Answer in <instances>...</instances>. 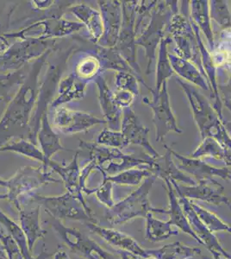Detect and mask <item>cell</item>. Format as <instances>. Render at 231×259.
Masks as SVG:
<instances>
[{
  "instance_id": "1",
  "label": "cell",
  "mask_w": 231,
  "mask_h": 259,
  "mask_svg": "<svg viewBox=\"0 0 231 259\" xmlns=\"http://www.w3.org/2000/svg\"><path fill=\"white\" fill-rule=\"evenodd\" d=\"M56 47L30 64L29 73L0 118V148L15 139H30L32 118L41 83V73Z\"/></svg>"
},
{
  "instance_id": "2",
  "label": "cell",
  "mask_w": 231,
  "mask_h": 259,
  "mask_svg": "<svg viewBox=\"0 0 231 259\" xmlns=\"http://www.w3.org/2000/svg\"><path fill=\"white\" fill-rule=\"evenodd\" d=\"M79 147L88 150L89 158L96 164V171L102 176H114L129 168L151 167L155 158L149 154H125L114 148L106 147L93 142L79 139ZM157 158V157H156Z\"/></svg>"
},
{
  "instance_id": "3",
  "label": "cell",
  "mask_w": 231,
  "mask_h": 259,
  "mask_svg": "<svg viewBox=\"0 0 231 259\" xmlns=\"http://www.w3.org/2000/svg\"><path fill=\"white\" fill-rule=\"evenodd\" d=\"M177 13H179L178 1H158L151 12L149 24L136 36L135 44L145 50V56L148 62L147 74H152L153 71L155 70L154 63L156 59L157 47L165 36L164 34L167 30L170 20Z\"/></svg>"
},
{
  "instance_id": "4",
  "label": "cell",
  "mask_w": 231,
  "mask_h": 259,
  "mask_svg": "<svg viewBox=\"0 0 231 259\" xmlns=\"http://www.w3.org/2000/svg\"><path fill=\"white\" fill-rule=\"evenodd\" d=\"M73 52H76V49L74 47L64 50L62 53L60 52L58 56H56L57 60L53 63H49L47 70L41 79L38 96L35 102L32 118L30 121L29 141L35 145H38L36 136L40 128L41 118L46 112H49L50 105L54 100V95L56 94L59 83L62 80V74L64 72L67 62L70 59L71 55Z\"/></svg>"
},
{
  "instance_id": "5",
  "label": "cell",
  "mask_w": 231,
  "mask_h": 259,
  "mask_svg": "<svg viewBox=\"0 0 231 259\" xmlns=\"http://www.w3.org/2000/svg\"><path fill=\"white\" fill-rule=\"evenodd\" d=\"M156 180L157 177L154 175L148 177L136 190L107 208L105 213L106 221L111 225L125 224L136 218L145 219L150 212L154 213L155 207L150 203V193Z\"/></svg>"
},
{
  "instance_id": "6",
  "label": "cell",
  "mask_w": 231,
  "mask_h": 259,
  "mask_svg": "<svg viewBox=\"0 0 231 259\" xmlns=\"http://www.w3.org/2000/svg\"><path fill=\"white\" fill-rule=\"evenodd\" d=\"M85 26L79 22L68 21L62 18V14L54 12L41 20L29 24L22 30L6 33V38H17L19 41H48L64 38L83 30Z\"/></svg>"
},
{
  "instance_id": "7",
  "label": "cell",
  "mask_w": 231,
  "mask_h": 259,
  "mask_svg": "<svg viewBox=\"0 0 231 259\" xmlns=\"http://www.w3.org/2000/svg\"><path fill=\"white\" fill-rule=\"evenodd\" d=\"M48 168L42 164L19 168L13 177L6 180L7 200L12 203H17L30 197L43 185L62 183V180L53 177V171H49Z\"/></svg>"
},
{
  "instance_id": "8",
  "label": "cell",
  "mask_w": 231,
  "mask_h": 259,
  "mask_svg": "<svg viewBox=\"0 0 231 259\" xmlns=\"http://www.w3.org/2000/svg\"><path fill=\"white\" fill-rule=\"evenodd\" d=\"M24 201L38 204L50 217L59 221L70 220L84 222L85 224L88 222H97L93 216L91 208L85 206L69 192L58 196H43L35 193L26 200L19 202Z\"/></svg>"
},
{
  "instance_id": "9",
  "label": "cell",
  "mask_w": 231,
  "mask_h": 259,
  "mask_svg": "<svg viewBox=\"0 0 231 259\" xmlns=\"http://www.w3.org/2000/svg\"><path fill=\"white\" fill-rule=\"evenodd\" d=\"M48 223L55 230L59 238L69 248V250L80 257L85 259H121L118 254L109 252L81 231L65 226L62 221L50 217Z\"/></svg>"
},
{
  "instance_id": "10",
  "label": "cell",
  "mask_w": 231,
  "mask_h": 259,
  "mask_svg": "<svg viewBox=\"0 0 231 259\" xmlns=\"http://www.w3.org/2000/svg\"><path fill=\"white\" fill-rule=\"evenodd\" d=\"M137 4L138 1H122L123 20H122L119 38L114 48L134 70L139 80V82L145 85L150 91L151 89L147 85L145 80L142 76V70L136 60L137 59L136 58L137 45L135 44L136 32H135V9H136Z\"/></svg>"
},
{
  "instance_id": "11",
  "label": "cell",
  "mask_w": 231,
  "mask_h": 259,
  "mask_svg": "<svg viewBox=\"0 0 231 259\" xmlns=\"http://www.w3.org/2000/svg\"><path fill=\"white\" fill-rule=\"evenodd\" d=\"M166 31H168L170 36L175 42L174 55L194 63L205 77L199 44L190 19L186 18L181 13H177L170 20Z\"/></svg>"
},
{
  "instance_id": "12",
  "label": "cell",
  "mask_w": 231,
  "mask_h": 259,
  "mask_svg": "<svg viewBox=\"0 0 231 259\" xmlns=\"http://www.w3.org/2000/svg\"><path fill=\"white\" fill-rule=\"evenodd\" d=\"M152 94V100L144 98L143 103L150 107L153 112V123L155 126V141L163 142L167 134L183 133L177 124V119L173 113L170 96L167 89V82L161 85L158 92L150 89Z\"/></svg>"
},
{
  "instance_id": "13",
  "label": "cell",
  "mask_w": 231,
  "mask_h": 259,
  "mask_svg": "<svg viewBox=\"0 0 231 259\" xmlns=\"http://www.w3.org/2000/svg\"><path fill=\"white\" fill-rule=\"evenodd\" d=\"M56 46V40L19 41L10 45L0 58V73L19 70Z\"/></svg>"
},
{
  "instance_id": "14",
  "label": "cell",
  "mask_w": 231,
  "mask_h": 259,
  "mask_svg": "<svg viewBox=\"0 0 231 259\" xmlns=\"http://www.w3.org/2000/svg\"><path fill=\"white\" fill-rule=\"evenodd\" d=\"M176 82L181 88L188 98L193 118L198 126L201 139H205L207 137L211 127L221 118L218 117L210 101L199 91L195 85L186 82L178 77L176 78Z\"/></svg>"
},
{
  "instance_id": "15",
  "label": "cell",
  "mask_w": 231,
  "mask_h": 259,
  "mask_svg": "<svg viewBox=\"0 0 231 259\" xmlns=\"http://www.w3.org/2000/svg\"><path fill=\"white\" fill-rule=\"evenodd\" d=\"M53 111L52 126L55 127L59 133L66 135L84 133L96 125L106 124L104 118L95 117L89 112L74 111L64 106L56 107Z\"/></svg>"
},
{
  "instance_id": "16",
  "label": "cell",
  "mask_w": 231,
  "mask_h": 259,
  "mask_svg": "<svg viewBox=\"0 0 231 259\" xmlns=\"http://www.w3.org/2000/svg\"><path fill=\"white\" fill-rule=\"evenodd\" d=\"M174 190L178 195V200L181 204L184 214L188 218L192 229L202 243V245L205 246V248L212 254V258H230L231 254L224 250L217 237L214 235V233L210 232V230L205 227V224L199 218V216L197 215L191 205V200L184 197V195L177 189H174Z\"/></svg>"
},
{
  "instance_id": "17",
  "label": "cell",
  "mask_w": 231,
  "mask_h": 259,
  "mask_svg": "<svg viewBox=\"0 0 231 259\" xmlns=\"http://www.w3.org/2000/svg\"><path fill=\"white\" fill-rule=\"evenodd\" d=\"M174 189L180 192L188 200H201L206 203L219 206L225 204L229 206V200L224 194V188L215 179L199 181L196 185H179L173 180L170 181Z\"/></svg>"
},
{
  "instance_id": "18",
  "label": "cell",
  "mask_w": 231,
  "mask_h": 259,
  "mask_svg": "<svg viewBox=\"0 0 231 259\" xmlns=\"http://www.w3.org/2000/svg\"><path fill=\"white\" fill-rule=\"evenodd\" d=\"M102 17L104 33L97 45L105 48H114L120 34L123 12L122 1H98Z\"/></svg>"
},
{
  "instance_id": "19",
  "label": "cell",
  "mask_w": 231,
  "mask_h": 259,
  "mask_svg": "<svg viewBox=\"0 0 231 259\" xmlns=\"http://www.w3.org/2000/svg\"><path fill=\"white\" fill-rule=\"evenodd\" d=\"M120 132L129 145H140L146 150L147 154L154 158L161 156L150 144V128L142 123L130 106L123 110Z\"/></svg>"
},
{
  "instance_id": "20",
  "label": "cell",
  "mask_w": 231,
  "mask_h": 259,
  "mask_svg": "<svg viewBox=\"0 0 231 259\" xmlns=\"http://www.w3.org/2000/svg\"><path fill=\"white\" fill-rule=\"evenodd\" d=\"M79 154V151H77L73 159L68 165L59 164L58 162L52 160L49 168H51L54 173H56L61 177V180L64 183L65 188L68 192L73 194L74 197L79 199L85 206L90 207L88 206L85 197L83 196V193L86 195H90L91 189H88L82 183L81 168L78 162Z\"/></svg>"
},
{
  "instance_id": "21",
  "label": "cell",
  "mask_w": 231,
  "mask_h": 259,
  "mask_svg": "<svg viewBox=\"0 0 231 259\" xmlns=\"http://www.w3.org/2000/svg\"><path fill=\"white\" fill-rule=\"evenodd\" d=\"M171 152L178 168L188 176L195 177L198 182L203 180L214 179V177H217L231 183V172L228 168L214 167L212 165L203 162L199 158L182 156L173 149H171Z\"/></svg>"
},
{
  "instance_id": "22",
  "label": "cell",
  "mask_w": 231,
  "mask_h": 259,
  "mask_svg": "<svg viewBox=\"0 0 231 259\" xmlns=\"http://www.w3.org/2000/svg\"><path fill=\"white\" fill-rule=\"evenodd\" d=\"M85 225L91 233L100 236V238L117 250L127 251L142 258L149 255L148 250L142 247L135 239L128 234L108 227H101L98 224V222H88Z\"/></svg>"
},
{
  "instance_id": "23",
  "label": "cell",
  "mask_w": 231,
  "mask_h": 259,
  "mask_svg": "<svg viewBox=\"0 0 231 259\" xmlns=\"http://www.w3.org/2000/svg\"><path fill=\"white\" fill-rule=\"evenodd\" d=\"M95 84L98 89V98L104 119L109 125V129L120 131L123 109L117 106L115 101L114 93L109 88L103 74L95 78Z\"/></svg>"
},
{
  "instance_id": "24",
  "label": "cell",
  "mask_w": 231,
  "mask_h": 259,
  "mask_svg": "<svg viewBox=\"0 0 231 259\" xmlns=\"http://www.w3.org/2000/svg\"><path fill=\"white\" fill-rule=\"evenodd\" d=\"M13 205L18 210L20 226L26 236L29 250L33 252L35 243L39 239H43L47 234V231L41 227L40 223L41 206L35 203V206L26 207L20 202Z\"/></svg>"
},
{
  "instance_id": "25",
  "label": "cell",
  "mask_w": 231,
  "mask_h": 259,
  "mask_svg": "<svg viewBox=\"0 0 231 259\" xmlns=\"http://www.w3.org/2000/svg\"><path fill=\"white\" fill-rule=\"evenodd\" d=\"M165 189L167 190V196H168V203L169 206L167 210L155 208V212L161 213V214H167L169 216L168 222L172 226H175L178 229L182 231L183 233H187L188 235L192 237L195 241L198 242L199 244L202 245V243L194 233L192 227H191L188 218L184 214V210L182 207L181 204L178 200V195L176 194L175 190L173 189L172 183L169 180H165Z\"/></svg>"
},
{
  "instance_id": "26",
  "label": "cell",
  "mask_w": 231,
  "mask_h": 259,
  "mask_svg": "<svg viewBox=\"0 0 231 259\" xmlns=\"http://www.w3.org/2000/svg\"><path fill=\"white\" fill-rule=\"evenodd\" d=\"M67 12L76 17L87 31L88 41L93 45H98L104 33L102 17L100 11H97L85 4L71 5L67 8Z\"/></svg>"
},
{
  "instance_id": "27",
  "label": "cell",
  "mask_w": 231,
  "mask_h": 259,
  "mask_svg": "<svg viewBox=\"0 0 231 259\" xmlns=\"http://www.w3.org/2000/svg\"><path fill=\"white\" fill-rule=\"evenodd\" d=\"M164 147L167 149V152L164 156L155 158L154 163L150 167L152 174L163 181L173 180L178 183H184L188 186L196 185L195 180L178 168L171 152V148L167 145H164Z\"/></svg>"
},
{
  "instance_id": "28",
  "label": "cell",
  "mask_w": 231,
  "mask_h": 259,
  "mask_svg": "<svg viewBox=\"0 0 231 259\" xmlns=\"http://www.w3.org/2000/svg\"><path fill=\"white\" fill-rule=\"evenodd\" d=\"M88 83L86 80H82L77 76L73 72L64 78H62L56 92V97L50 105L49 111L62 106V105L73 100L83 99L85 95Z\"/></svg>"
},
{
  "instance_id": "29",
  "label": "cell",
  "mask_w": 231,
  "mask_h": 259,
  "mask_svg": "<svg viewBox=\"0 0 231 259\" xmlns=\"http://www.w3.org/2000/svg\"><path fill=\"white\" fill-rule=\"evenodd\" d=\"M190 6V20L196 24L201 34L207 41L208 50L213 52L216 44L214 40L213 30L210 16V6L207 0H193L189 2Z\"/></svg>"
},
{
  "instance_id": "30",
  "label": "cell",
  "mask_w": 231,
  "mask_h": 259,
  "mask_svg": "<svg viewBox=\"0 0 231 259\" xmlns=\"http://www.w3.org/2000/svg\"><path fill=\"white\" fill-rule=\"evenodd\" d=\"M36 140L39 148L49 162L52 160V157L59 151L71 150H67L62 145L60 136L54 131V127L49 119V112H46L41 118Z\"/></svg>"
},
{
  "instance_id": "31",
  "label": "cell",
  "mask_w": 231,
  "mask_h": 259,
  "mask_svg": "<svg viewBox=\"0 0 231 259\" xmlns=\"http://www.w3.org/2000/svg\"><path fill=\"white\" fill-rule=\"evenodd\" d=\"M168 57L173 73H175L179 79L203 90H209L207 81L196 65L188 60L182 59L174 54L169 53Z\"/></svg>"
},
{
  "instance_id": "32",
  "label": "cell",
  "mask_w": 231,
  "mask_h": 259,
  "mask_svg": "<svg viewBox=\"0 0 231 259\" xmlns=\"http://www.w3.org/2000/svg\"><path fill=\"white\" fill-rule=\"evenodd\" d=\"M90 53L96 56L97 59L99 60L102 73L106 70H114L116 73L127 72L135 74L136 76L129 63L123 59V56L118 53V51L115 48L101 47L95 45V48L91 50Z\"/></svg>"
},
{
  "instance_id": "33",
  "label": "cell",
  "mask_w": 231,
  "mask_h": 259,
  "mask_svg": "<svg viewBox=\"0 0 231 259\" xmlns=\"http://www.w3.org/2000/svg\"><path fill=\"white\" fill-rule=\"evenodd\" d=\"M173 39L169 35L164 36L160 45H159L158 59L156 62V81H155V92H158L161 89V85L164 83H167L171 77L173 76V68L170 63L169 52L168 45L172 44Z\"/></svg>"
},
{
  "instance_id": "34",
  "label": "cell",
  "mask_w": 231,
  "mask_h": 259,
  "mask_svg": "<svg viewBox=\"0 0 231 259\" xmlns=\"http://www.w3.org/2000/svg\"><path fill=\"white\" fill-rule=\"evenodd\" d=\"M3 151H9V152H14V153L19 154L22 156H26L30 159L35 160L38 162H41V164L44 165L45 167L49 168L50 162L48 161L47 158L44 156L41 149L39 148L38 145H35L28 139H15L12 140L6 145H4L0 148V152Z\"/></svg>"
},
{
  "instance_id": "35",
  "label": "cell",
  "mask_w": 231,
  "mask_h": 259,
  "mask_svg": "<svg viewBox=\"0 0 231 259\" xmlns=\"http://www.w3.org/2000/svg\"><path fill=\"white\" fill-rule=\"evenodd\" d=\"M145 221V239L148 241L157 243L178 234V231L173 229V226L168 221L155 218L153 212L147 215Z\"/></svg>"
},
{
  "instance_id": "36",
  "label": "cell",
  "mask_w": 231,
  "mask_h": 259,
  "mask_svg": "<svg viewBox=\"0 0 231 259\" xmlns=\"http://www.w3.org/2000/svg\"><path fill=\"white\" fill-rule=\"evenodd\" d=\"M149 251L156 259H190L202 255L199 248L191 247L181 242H174Z\"/></svg>"
},
{
  "instance_id": "37",
  "label": "cell",
  "mask_w": 231,
  "mask_h": 259,
  "mask_svg": "<svg viewBox=\"0 0 231 259\" xmlns=\"http://www.w3.org/2000/svg\"><path fill=\"white\" fill-rule=\"evenodd\" d=\"M153 176L150 167H137L129 168L114 176H102L113 184L122 186H137L144 180Z\"/></svg>"
},
{
  "instance_id": "38",
  "label": "cell",
  "mask_w": 231,
  "mask_h": 259,
  "mask_svg": "<svg viewBox=\"0 0 231 259\" xmlns=\"http://www.w3.org/2000/svg\"><path fill=\"white\" fill-rule=\"evenodd\" d=\"M0 226H3L6 228L8 233L7 234H9L18 244L22 253L24 255V259L34 258L32 252L29 250L26 236L24 234L20 225L17 224L14 221H12V219L1 209H0Z\"/></svg>"
},
{
  "instance_id": "39",
  "label": "cell",
  "mask_w": 231,
  "mask_h": 259,
  "mask_svg": "<svg viewBox=\"0 0 231 259\" xmlns=\"http://www.w3.org/2000/svg\"><path fill=\"white\" fill-rule=\"evenodd\" d=\"M191 205L196 212L199 218L201 220L205 227L210 230L211 233H218V232H226L231 233V226L222 221L216 213L206 209L205 207L200 206L199 204L193 202L191 200Z\"/></svg>"
},
{
  "instance_id": "40",
  "label": "cell",
  "mask_w": 231,
  "mask_h": 259,
  "mask_svg": "<svg viewBox=\"0 0 231 259\" xmlns=\"http://www.w3.org/2000/svg\"><path fill=\"white\" fill-rule=\"evenodd\" d=\"M73 73L82 80L90 82L91 80H95L98 75L102 74V71L99 60L97 59L96 56L89 52L79 60Z\"/></svg>"
},
{
  "instance_id": "41",
  "label": "cell",
  "mask_w": 231,
  "mask_h": 259,
  "mask_svg": "<svg viewBox=\"0 0 231 259\" xmlns=\"http://www.w3.org/2000/svg\"><path fill=\"white\" fill-rule=\"evenodd\" d=\"M210 16L222 31L231 30V12L223 0L210 1Z\"/></svg>"
},
{
  "instance_id": "42",
  "label": "cell",
  "mask_w": 231,
  "mask_h": 259,
  "mask_svg": "<svg viewBox=\"0 0 231 259\" xmlns=\"http://www.w3.org/2000/svg\"><path fill=\"white\" fill-rule=\"evenodd\" d=\"M202 156L211 157L218 161H223L225 156L224 149L219 143L211 137L202 139V143L191 154L192 158H200Z\"/></svg>"
},
{
  "instance_id": "43",
  "label": "cell",
  "mask_w": 231,
  "mask_h": 259,
  "mask_svg": "<svg viewBox=\"0 0 231 259\" xmlns=\"http://www.w3.org/2000/svg\"><path fill=\"white\" fill-rule=\"evenodd\" d=\"M211 55L217 69L231 75V41L220 40Z\"/></svg>"
},
{
  "instance_id": "44",
  "label": "cell",
  "mask_w": 231,
  "mask_h": 259,
  "mask_svg": "<svg viewBox=\"0 0 231 259\" xmlns=\"http://www.w3.org/2000/svg\"><path fill=\"white\" fill-rule=\"evenodd\" d=\"M96 143L106 147L119 150H122L123 148L127 147L129 145L120 131H113L107 128L102 130L100 135L97 137Z\"/></svg>"
},
{
  "instance_id": "45",
  "label": "cell",
  "mask_w": 231,
  "mask_h": 259,
  "mask_svg": "<svg viewBox=\"0 0 231 259\" xmlns=\"http://www.w3.org/2000/svg\"><path fill=\"white\" fill-rule=\"evenodd\" d=\"M137 77L127 72H117L115 74V85L117 90L129 92L135 97L140 95Z\"/></svg>"
},
{
  "instance_id": "46",
  "label": "cell",
  "mask_w": 231,
  "mask_h": 259,
  "mask_svg": "<svg viewBox=\"0 0 231 259\" xmlns=\"http://www.w3.org/2000/svg\"><path fill=\"white\" fill-rule=\"evenodd\" d=\"M112 189L113 183L106 178H103L102 183L99 187L91 189V194H96L97 199L100 203L105 205L107 208H111L116 204L112 196Z\"/></svg>"
},
{
  "instance_id": "47",
  "label": "cell",
  "mask_w": 231,
  "mask_h": 259,
  "mask_svg": "<svg viewBox=\"0 0 231 259\" xmlns=\"http://www.w3.org/2000/svg\"><path fill=\"white\" fill-rule=\"evenodd\" d=\"M158 1H138L137 6L135 9V32L136 36L143 30V24L147 18L151 15L153 9L157 5Z\"/></svg>"
},
{
  "instance_id": "48",
  "label": "cell",
  "mask_w": 231,
  "mask_h": 259,
  "mask_svg": "<svg viewBox=\"0 0 231 259\" xmlns=\"http://www.w3.org/2000/svg\"><path fill=\"white\" fill-rule=\"evenodd\" d=\"M0 240L6 249L8 259H24V255L22 253L18 244L9 234L3 233V231L1 229V226H0Z\"/></svg>"
},
{
  "instance_id": "49",
  "label": "cell",
  "mask_w": 231,
  "mask_h": 259,
  "mask_svg": "<svg viewBox=\"0 0 231 259\" xmlns=\"http://www.w3.org/2000/svg\"><path fill=\"white\" fill-rule=\"evenodd\" d=\"M218 92L222 106H225L231 112V75L228 74L224 82L218 83Z\"/></svg>"
},
{
  "instance_id": "50",
  "label": "cell",
  "mask_w": 231,
  "mask_h": 259,
  "mask_svg": "<svg viewBox=\"0 0 231 259\" xmlns=\"http://www.w3.org/2000/svg\"><path fill=\"white\" fill-rule=\"evenodd\" d=\"M115 101L117 106L120 107L121 109H124L127 107H129L133 103V100L135 99V96L132 95L131 93L123 90H117L114 93Z\"/></svg>"
},
{
  "instance_id": "51",
  "label": "cell",
  "mask_w": 231,
  "mask_h": 259,
  "mask_svg": "<svg viewBox=\"0 0 231 259\" xmlns=\"http://www.w3.org/2000/svg\"><path fill=\"white\" fill-rule=\"evenodd\" d=\"M33 7L38 11H50L57 5L53 0H34L30 2Z\"/></svg>"
},
{
  "instance_id": "52",
  "label": "cell",
  "mask_w": 231,
  "mask_h": 259,
  "mask_svg": "<svg viewBox=\"0 0 231 259\" xmlns=\"http://www.w3.org/2000/svg\"><path fill=\"white\" fill-rule=\"evenodd\" d=\"M117 252L121 256V259H142L140 256H135L123 250H117Z\"/></svg>"
},
{
  "instance_id": "53",
  "label": "cell",
  "mask_w": 231,
  "mask_h": 259,
  "mask_svg": "<svg viewBox=\"0 0 231 259\" xmlns=\"http://www.w3.org/2000/svg\"><path fill=\"white\" fill-rule=\"evenodd\" d=\"M53 257L54 259H70L68 254L62 249L57 250L56 253H54Z\"/></svg>"
},
{
  "instance_id": "54",
  "label": "cell",
  "mask_w": 231,
  "mask_h": 259,
  "mask_svg": "<svg viewBox=\"0 0 231 259\" xmlns=\"http://www.w3.org/2000/svg\"><path fill=\"white\" fill-rule=\"evenodd\" d=\"M54 256V253H50L47 250H45V248L42 249L41 253L39 254L38 256H34L33 259H50Z\"/></svg>"
},
{
  "instance_id": "55",
  "label": "cell",
  "mask_w": 231,
  "mask_h": 259,
  "mask_svg": "<svg viewBox=\"0 0 231 259\" xmlns=\"http://www.w3.org/2000/svg\"><path fill=\"white\" fill-rule=\"evenodd\" d=\"M0 259H8L6 254V249L4 247L2 242L0 240Z\"/></svg>"
},
{
  "instance_id": "56",
  "label": "cell",
  "mask_w": 231,
  "mask_h": 259,
  "mask_svg": "<svg viewBox=\"0 0 231 259\" xmlns=\"http://www.w3.org/2000/svg\"><path fill=\"white\" fill-rule=\"evenodd\" d=\"M224 125H225L226 130L228 131V133H231V122L224 123Z\"/></svg>"
},
{
  "instance_id": "57",
  "label": "cell",
  "mask_w": 231,
  "mask_h": 259,
  "mask_svg": "<svg viewBox=\"0 0 231 259\" xmlns=\"http://www.w3.org/2000/svg\"><path fill=\"white\" fill-rule=\"evenodd\" d=\"M0 187H6V180L2 179L0 178Z\"/></svg>"
},
{
  "instance_id": "58",
  "label": "cell",
  "mask_w": 231,
  "mask_h": 259,
  "mask_svg": "<svg viewBox=\"0 0 231 259\" xmlns=\"http://www.w3.org/2000/svg\"><path fill=\"white\" fill-rule=\"evenodd\" d=\"M7 200V194H0V200Z\"/></svg>"
},
{
  "instance_id": "59",
  "label": "cell",
  "mask_w": 231,
  "mask_h": 259,
  "mask_svg": "<svg viewBox=\"0 0 231 259\" xmlns=\"http://www.w3.org/2000/svg\"><path fill=\"white\" fill-rule=\"evenodd\" d=\"M201 257H202L203 259H214V258H212V257H210V256H203V255H201ZM218 259H231V257L230 258H218Z\"/></svg>"
},
{
  "instance_id": "60",
  "label": "cell",
  "mask_w": 231,
  "mask_h": 259,
  "mask_svg": "<svg viewBox=\"0 0 231 259\" xmlns=\"http://www.w3.org/2000/svg\"><path fill=\"white\" fill-rule=\"evenodd\" d=\"M6 37H5L3 35L0 34V40H6Z\"/></svg>"
},
{
  "instance_id": "61",
  "label": "cell",
  "mask_w": 231,
  "mask_h": 259,
  "mask_svg": "<svg viewBox=\"0 0 231 259\" xmlns=\"http://www.w3.org/2000/svg\"><path fill=\"white\" fill-rule=\"evenodd\" d=\"M3 100H4L3 98H0V103H1Z\"/></svg>"
},
{
  "instance_id": "62",
  "label": "cell",
  "mask_w": 231,
  "mask_h": 259,
  "mask_svg": "<svg viewBox=\"0 0 231 259\" xmlns=\"http://www.w3.org/2000/svg\"><path fill=\"white\" fill-rule=\"evenodd\" d=\"M228 207H229V209H230L231 211V205H229V206H228Z\"/></svg>"
},
{
  "instance_id": "63",
  "label": "cell",
  "mask_w": 231,
  "mask_h": 259,
  "mask_svg": "<svg viewBox=\"0 0 231 259\" xmlns=\"http://www.w3.org/2000/svg\"><path fill=\"white\" fill-rule=\"evenodd\" d=\"M229 3H230V6H231V1H229Z\"/></svg>"
}]
</instances>
